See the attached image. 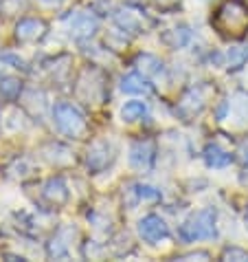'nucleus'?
<instances>
[{
	"label": "nucleus",
	"instance_id": "f8f14e48",
	"mask_svg": "<svg viewBox=\"0 0 248 262\" xmlns=\"http://www.w3.org/2000/svg\"><path fill=\"white\" fill-rule=\"evenodd\" d=\"M145 113H147L145 101H128V104L121 108V119L123 121H138L145 117Z\"/></svg>",
	"mask_w": 248,
	"mask_h": 262
},
{
	"label": "nucleus",
	"instance_id": "5701e85b",
	"mask_svg": "<svg viewBox=\"0 0 248 262\" xmlns=\"http://www.w3.org/2000/svg\"><path fill=\"white\" fill-rule=\"evenodd\" d=\"M246 218H248V209H246Z\"/></svg>",
	"mask_w": 248,
	"mask_h": 262
},
{
	"label": "nucleus",
	"instance_id": "4be33fe9",
	"mask_svg": "<svg viewBox=\"0 0 248 262\" xmlns=\"http://www.w3.org/2000/svg\"><path fill=\"white\" fill-rule=\"evenodd\" d=\"M244 163L248 165V152H246V155H244Z\"/></svg>",
	"mask_w": 248,
	"mask_h": 262
},
{
	"label": "nucleus",
	"instance_id": "1a4fd4ad",
	"mask_svg": "<svg viewBox=\"0 0 248 262\" xmlns=\"http://www.w3.org/2000/svg\"><path fill=\"white\" fill-rule=\"evenodd\" d=\"M121 91L128 93V95H147L152 86L141 73H130V75L121 79Z\"/></svg>",
	"mask_w": 248,
	"mask_h": 262
},
{
	"label": "nucleus",
	"instance_id": "4468645a",
	"mask_svg": "<svg viewBox=\"0 0 248 262\" xmlns=\"http://www.w3.org/2000/svg\"><path fill=\"white\" fill-rule=\"evenodd\" d=\"M163 42L169 45L171 49H178L182 45L189 42V29L187 27H180V29H169L165 35H163Z\"/></svg>",
	"mask_w": 248,
	"mask_h": 262
},
{
	"label": "nucleus",
	"instance_id": "aec40b11",
	"mask_svg": "<svg viewBox=\"0 0 248 262\" xmlns=\"http://www.w3.org/2000/svg\"><path fill=\"white\" fill-rule=\"evenodd\" d=\"M0 60H5V62H11V64H13V67H16V69H20V67H22V60H20V57H16V55H9V53H7V55H3V57H0Z\"/></svg>",
	"mask_w": 248,
	"mask_h": 262
},
{
	"label": "nucleus",
	"instance_id": "6ab92c4d",
	"mask_svg": "<svg viewBox=\"0 0 248 262\" xmlns=\"http://www.w3.org/2000/svg\"><path fill=\"white\" fill-rule=\"evenodd\" d=\"M195 258H204V260H207L209 253H207V251H195V253H187V256H180V258H176V260H195Z\"/></svg>",
	"mask_w": 248,
	"mask_h": 262
},
{
	"label": "nucleus",
	"instance_id": "412c9836",
	"mask_svg": "<svg viewBox=\"0 0 248 262\" xmlns=\"http://www.w3.org/2000/svg\"><path fill=\"white\" fill-rule=\"evenodd\" d=\"M42 3H44V5H60L62 0H42Z\"/></svg>",
	"mask_w": 248,
	"mask_h": 262
},
{
	"label": "nucleus",
	"instance_id": "423d86ee",
	"mask_svg": "<svg viewBox=\"0 0 248 262\" xmlns=\"http://www.w3.org/2000/svg\"><path fill=\"white\" fill-rule=\"evenodd\" d=\"M138 234H141L143 240H147V243H160L163 238L169 236V227H167V223L160 216L150 214L138 223Z\"/></svg>",
	"mask_w": 248,
	"mask_h": 262
},
{
	"label": "nucleus",
	"instance_id": "dca6fc26",
	"mask_svg": "<svg viewBox=\"0 0 248 262\" xmlns=\"http://www.w3.org/2000/svg\"><path fill=\"white\" fill-rule=\"evenodd\" d=\"M136 64H141L143 75H156V73L163 71V64H160V60H156L154 55H141Z\"/></svg>",
	"mask_w": 248,
	"mask_h": 262
},
{
	"label": "nucleus",
	"instance_id": "6e6552de",
	"mask_svg": "<svg viewBox=\"0 0 248 262\" xmlns=\"http://www.w3.org/2000/svg\"><path fill=\"white\" fill-rule=\"evenodd\" d=\"M42 196H44L51 205H64L68 201V187L60 177L48 179L44 183V190H42Z\"/></svg>",
	"mask_w": 248,
	"mask_h": 262
},
{
	"label": "nucleus",
	"instance_id": "20e7f679",
	"mask_svg": "<svg viewBox=\"0 0 248 262\" xmlns=\"http://www.w3.org/2000/svg\"><path fill=\"white\" fill-rule=\"evenodd\" d=\"M112 161H114V148H112V143L97 141V143L90 145L88 157H86V165H88V170L92 174L104 172Z\"/></svg>",
	"mask_w": 248,
	"mask_h": 262
},
{
	"label": "nucleus",
	"instance_id": "f257e3e1",
	"mask_svg": "<svg viewBox=\"0 0 248 262\" xmlns=\"http://www.w3.org/2000/svg\"><path fill=\"white\" fill-rule=\"evenodd\" d=\"M211 25L222 38L239 40L248 31V3L246 0H224L217 7Z\"/></svg>",
	"mask_w": 248,
	"mask_h": 262
},
{
	"label": "nucleus",
	"instance_id": "a211bd4d",
	"mask_svg": "<svg viewBox=\"0 0 248 262\" xmlns=\"http://www.w3.org/2000/svg\"><path fill=\"white\" fill-rule=\"evenodd\" d=\"M246 57H248V53H246V51H244V49H233V51H231V53H229L231 67H233V69L242 67V64H244V60H246Z\"/></svg>",
	"mask_w": 248,
	"mask_h": 262
},
{
	"label": "nucleus",
	"instance_id": "ddd939ff",
	"mask_svg": "<svg viewBox=\"0 0 248 262\" xmlns=\"http://www.w3.org/2000/svg\"><path fill=\"white\" fill-rule=\"evenodd\" d=\"M20 91H22L20 79H16V77H3L0 79V95H3V99H7V101L18 99Z\"/></svg>",
	"mask_w": 248,
	"mask_h": 262
},
{
	"label": "nucleus",
	"instance_id": "0eeeda50",
	"mask_svg": "<svg viewBox=\"0 0 248 262\" xmlns=\"http://www.w3.org/2000/svg\"><path fill=\"white\" fill-rule=\"evenodd\" d=\"M46 33V25L38 18H24L16 27V38L20 42H38Z\"/></svg>",
	"mask_w": 248,
	"mask_h": 262
},
{
	"label": "nucleus",
	"instance_id": "9b49d317",
	"mask_svg": "<svg viewBox=\"0 0 248 262\" xmlns=\"http://www.w3.org/2000/svg\"><path fill=\"white\" fill-rule=\"evenodd\" d=\"M204 161H207L209 167H226L233 161V157L226 150H222L217 143H209L204 148Z\"/></svg>",
	"mask_w": 248,
	"mask_h": 262
},
{
	"label": "nucleus",
	"instance_id": "7ed1b4c3",
	"mask_svg": "<svg viewBox=\"0 0 248 262\" xmlns=\"http://www.w3.org/2000/svg\"><path fill=\"white\" fill-rule=\"evenodd\" d=\"M53 121L62 135L72 137V139H79L86 135V119L82 111L72 104H57L53 108Z\"/></svg>",
	"mask_w": 248,
	"mask_h": 262
},
{
	"label": "nucleus",
	"instance_id": "9d476101",
	"mask_svg": "<svg viewBox=\"0 0 248 262\" xmlns=\"http://www.w3.org/2000/svg\"><path fill=\"white\" fill-rule=\"evenodd\" d=\"M70 29H72V33H75V38H90V35L97 31V20L92 16H86V13H77V16L70 20Z\"/></svg>",
	"mask_w": 248,
	"mask_h": 262
},
{
	"label": "nucleus",
	"instance_id": "f3484780",
	"mask_svg": "<svg viewBox=\"0 0 248 262\" xmlns=\"http://www.w3.org/2000/svg\"><path fill=\"white\" fill-rule=\"evenodd\" d=\"M222 260H248V251L237 249V247H231V249H224Z\"/></svg>",
	"mask_w": 248,
	"mask_h": 262
},
{
	"label": "nucleus",
	"instance_id": "2eb2a0df",
	"mask_svg": "<svg viewBox=\"0 0 248 262\" xmlns=\"http://www.w3.org/2000/svg\"><path fill=\"white\" fill-rule=\"evenodd\" d=\"M130 192L134 194L132 205L136 201H158L160 199V192L156 190V187H152V185H132L130 187Z\"/></svg>",
	"mask_w": 248,
	"mask_h": 262
},
{
	"label": "nucleus",
	"instance_id": "39448f33",
	"mask_svg": "<svg viewBox=\"0 0 248 262\" xmlns=\"http://www.w3.org/2000/svg\"><path fill=\"white\" fill-rule=\"evenodd\" d=\"M152 161H154V143L150 139H138L130 145V165L134 170H150Z\"/></svg>",
	"mask_w": 248,
	"mask_h": 262
},
{
	"label": "nucleus",
	"instance_id": "f03ea898",
	"mask_svg": "<svg viewBox=\"0 0 248 262\" xmlns=\"http://www.w3.org/2000/svg\"><path fill=\"white\" fill-rule=\"evenodd\" d=\"M215 209L207 207L200 209L187 218L185 223L180 225L178 236L182 243H195V240H204V238H213L215 236Z\"/></svg>",
	"mask_w": 248,
	"mask_h": 262
}]
</instances>
